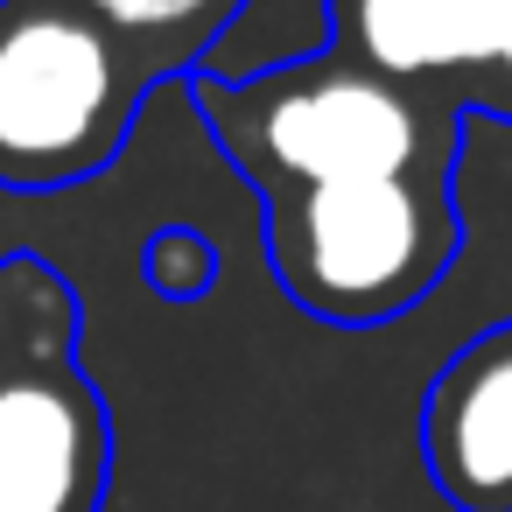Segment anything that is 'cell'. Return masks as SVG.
I'll list each match as a JSON object with an SVG mask.
<instances>
[{"label": "cell", "mask_w": 512, "mask_h": 512, "mask_svg": "<svg viewBox=\"0 0 512 512\" xmlns=\"http://www.w3.org/2000/svg\"><path fill=\"white\" fill-rule=\"evenodd\" d=\"M141 71L85 0H0V183L99 176L134 127Z\"/></svg>", "instance_id": "6da1fadb"}, {"label": "cell", "mask_w": 512, "mask_h": 512, "mask_svg": "<svg viewBox=\"0 0 512 512\" xmlns=\"http://www.w3.org/2000/svg\"><path fill=\"white\" fill-rule=\"evenodd\" d=\"M449 260V218L414 176L309 183L274 218L281 288L323 323H386L435 288Z\"/></svg>", "instance_id": "7a4b0ae2"}, {"label": "cell", "mask_w": 512, "mask_h": 512, "mask_svg": "<svg viewBox=\"0 0 512 512\" xmlns=\"http://www.w3.org/2000/svg\"><path fill=\"white\" fill-rule=\"evenodd\" d=\"M197 99L211 106L218 127L246 120V134H225V141L232 148L253 141L260 169L281 176L288 190L344 183V176H414V155H421L414 106L372 71H309V78L267 71L246 85L197 78Z\"/></svg>", "instance_id": "3957f363"}, {"label": "cell", "mask_w": 512, "mask_h": 512, "mask_svg": "<svg viewBox=\"0 0 512 512\" xmlns=\"http://www.w3.org/2000/svg\"><path fill=\"white\" fill-rule=\"evenodd\" d=\"M106 407L71 365L0 379V512H99Z\"/></svg>", "instance_id": "277c9868"}, {"label": "cell", "mask_w": 512, "mask_h": 512, "mask_svg": "<svg viewBox=\"0 0 512 512\" xmlns=\"http://www.w3.org/2000/svg\"><path fill=\"white\" fill-rule=\"evenodd\" d=\"M421 456L456 512H512V323H491L428 386Z\"/></svg>", "instance_id": "5b68a950"}, {"label": "cell", "mask_w": 512, "mask_h": 512, "mask_svg": "<svg viewBox=\"0 0 512 512\" xmlns=\"http://www.w3.org/2000/svg\"><path fill=\"white\" fill-rule=\"evenodd\" d=\"M372 78H435L470 64L477 0H344Z\"/></svg>", "instance_id": "8992f818"}, {"label": "cell", "mask_w": 512, "mask_h": 512, "mask_svg": "<svg viewBox=\"0 0 512 512\" xmlns=\"http://www.w3.org/2000/svg\"><path fill=\"white\" fill-rule=\"evenodd\" d=\"M85 8L134 50H162V43H211L239 0H85Z\"/></svg>", "instance_id": "52a82bcc"}, {"label": "cell", "mask_w": 512, "mask_h": 512, "mask_svg": "<svg viewBox=\"0 0 512 512\" xmlns=\"http://www.w3.org/2000/svg\"><path fill=\"white\" fill-rule=\"evenodd\" d=\"M141 274H148V288H155V295L190 302V295H204V288H211V274H218V267H211V246H204L197 232L169 225V232H155V239H148Z\"/></svg>", "instance_id": "ba28073f"}, {"label": "cell", "mask_w": 512, "mask_h": 512, "mask_svg": "<svg viewBox=\"0 0 512 512\" xmlns=\"http://www.w3.org/2000/svg\"><path fill=\"white\" fill-rule=\"evenodd\" d=\"M470 64H498L512 78V0H477L470 22Z\"/></svg>", "instance_id": "9c48e42d"}]
</instances>
